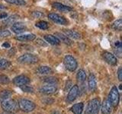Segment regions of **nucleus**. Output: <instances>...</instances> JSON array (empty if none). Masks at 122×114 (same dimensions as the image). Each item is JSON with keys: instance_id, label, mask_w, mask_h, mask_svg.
I'll return each instance as SVG.
<instances>
[{"instance_id": "nucleus-4", "label": "nucleus", "mask_w": 122, "mask_h": 114, "mask_svg": "<svg viewBox=\"0 0 122 114\" xmlns=\"http://www.w3.org/2000/svg\"><path fill=\"white\" fill-rule=\"evenodd\" d=\"M63 63L65 68L70 71H74L78 67L77 61L71 55H66L64 57Z\"/></svg>"}, {"instance_id": "nucleus-10", "label": "nucleus", "mask_w": 122, "mask_h": 114, "mask_svg": "<svg viewBox=\"0 0 122 114\" xmlns=\"http://www.w3.org/2000/svg\"><path fill=\"white\" fill-rule=\"evenodd\" d=\"M102 57L105 59V61L112 66H116L117 64V57L112 53L109 52H104L102 53Z\"/></svg>"}, {"instance_id": "nucleus-25", "label": "nucleus", "mask_w": 122, "mask_h": 114, "mask_svg": "<svg viewBox=\"0 0 122 114\" xmlns=\"http://www.w3.org/2000/svg\"><path fill=\"white\" fill-rule=\"evenodd\" d=\"M5 2L9 4H12V5L23 6L26 5V2L25 0H5Z\"/></svg>"}, {"instance_id": "nucleus-17", "label": "nucleus", "mask_w": 122, "mask_h": 114, "mask_svg": "<svg viewBox=\"0 0 122 114\" xmlns=\"http://www.w3.org/2000/svg\"><path fill=\"white\" fill-rule=\"evenodd\" d=\"M44 40L47 42L48 43L51 45H59L60 43V40L54 35H51V34H47L44 37Z\"/></svg>"}, {"instance_id": "nucleus-18", "label": "nucleus", "mask_w": 122, "mask_h": 114, "mask_svg": "<svg viewBox=\"0 0 122 114\" xmlns=\"http://www.w3.org/2000/svg\"><path fill=\"white\" fill-rule=\"evenodd\" d=\"M53 8H55V9H57L58 11H63V12H68V11H70L72 10V9L71 7L65 5H63V4L60 3V2L53 3Z\"/></svg>"}, {"instance_id": "nucleus-16", "label": "nucleus", "mask_w": 122, "mask_h": 114, "mask_svg": "<svg viewBox=\"0 0 122 114\" xmlns=\"http://www.w3.org/2000/svg\"><path fill=\"white\" fill-rule=\"evenodd\" d=\"M112 111V106L110 104L108 100H105L103 102L102 106V114H111Z\"/></svg>"}, {"instance_id": "nucleus-23", "label": "nucleus", "mask_w": 122, "mask_h": 114, "mask_svg": "<svg viewBox=\"0 0 122 114\" xmlns=\"http://www.w3.org/2000/svg\"><path fill=\"white\" fill-rule=\"evenodd\" d=\"M76 78L80 82H84L86 79V71L82 69H79L76 74Z\"/></svg>"}, {"instance_id": "nucleus-13", "label": "nucleus", "mask_w": 122, "mask_h": 114, "mask_svg": "<svg viewBox=\"0 0 122 114\" xmlns=\"http://www.w3.org/2000/svg\"><path fill=\"white\" fill-rule=\"evenodd\" d=\"M36 35L34 33H25V34H20L18 35L15 39L19 41H32L35 40Z\"/></svg>"}, {"instance_id": "nucleus-36", "label": "nucleus", "mask_w": 122, "mask_h": 114, "mask_svg": "<svg viewBox=\"0 0 122 114\" xmlns=\"http://www.w3.org/2000/svg\"><path fill=\"white\" fill-rule=\"evenodd\" d=\"M36 43H37V44L41 45V46H43V47H46V46H47V43H45V42L43 41L42 40H41V39H37Z\"/></svg>"}, {"instance_id": "nucleus-26", "label": "nucleus", "mask_w": 122, "mask_h": 114, "mask_svg": "<svg viewBox=\"0 0 122 114\" xmlns=\"http://www.w3.org/2000/svg\"><path fill=\"white\" fill-rule=\"evenodd\" d=\"M112 28L114 30L121 31V30H122V19L119 18V19H117V20H116L115 21H114L112 24Z\"/></svg>"}, {"instance_id": "nucleus-40", "label": "nucleus", "mask_w": 122, "mask_h": 114, "mask_svg": "<svg viewBox=\"0 0 122 114\" xmlns=\"http://www.w3.org/2000/svg\"><path fill=\"white\" fill-rule=\"evenodd\" d=\"M4 9H5V6H4L3 5H1V4H0V11L4 10Z\"/></svg>"}, {"instance_id": "nucleus-20", "label": "nucleus", "mask_w": 122, "mask_h": 114, "mask_svg": "<svg viewBox=\"0 0 122 114\" xmlns=\"http://www.w3.org/2000/svg\"><path fill=\"white\" fill-rule=\"evenodd\" d=\"M55 36L58 38L60 40V41L63 42L65 44H67V45H71L72 43V41L70 39L69 37H67L65 34L63 33H58L56 32L55 33Z\"/></svg>"}, {"instance_id": "nucleus-33", "label": "nucleus", "mask_w": 122, "mask_h": 114, "mask_svg": "<svg viewBox=\"0 0 122 114\" xmlns=\"http://www.w3.org/2000/svg\"><path fill=\"white\" fill-rule=\"evenodd\" d=\"M31 14L34 18H39L42 16H44V14H42L41 11H33Z\"/></svg>"}, {"instance_id": "nucleus-7", "label": "nucleus", "mask_w": 122, "mask_h": 114, "mask_svg": "<svg viewBox=\"0 0 122 114\" xmlns=\"http://www.w3.org/2000/svg\"><path fill=\"white\" fill-rule=\"evenodd\" d=\"M57 90V86L56 84H47L46 85L42 86L40 88V92L47 94V95H51L56 93Z\"/></svg>"}, {"instance_id": "nucleus-24", "label": "nucleus", "mask_w": 122, "mask_h": 114, "mask_svg": "<svg viewBox=\"0 0 122 114\" xmlns=\"http://www.w3.org/2000/svg\"><path fill=\"white\" fill-rule=\"evenodd\" d=\"M11 66V62L5 59H0V70L6 69Z\"/></svg>"}, {"instance_id": "nucleus-29", "label": "nucleus", "mask_w": 122, "mask_h": 114, "mask_svg": "<svg viewBox=\"0 0 122 114\" xmlns=\"http://www.w3.org/2000/svg\"><path fill=\"white\" fill-rule=\"evenodd\" d=\"M9 82H10V79L8 76L4 75H0V84H2V85H6V84H9Z\"/></svg>"}, {"instance_id": "nucleus-39", "label": "nucleus", "mask_w": 122, "mask_h": 114, "mask_svg": "<svg viewBox=\"0 0 122 114\" xmlns=\"http://www.w3.org/2000/svg\"><path fill=\"white\" fill-rule=\"evenodd\" d=\"M2 47L8 49L10 47V44L8 43V42H5V43H3V44H2Z\"/></svg>"}, {"instance_id": "nucleus-5", "label": "nucleus", "mask_w": 122, "mask_h": 114, "mask_svg": "<svg viewBox=\"0 0 122 114\" xmlns=\"http://www.w3.org/2000/svg\"><path fill=\"white\" fill-rule=\"evenodd\" d=\"M110 104H112V106L115 107L118 105L120 101V94L118 91L116 86H113L112 89L110 90V93L108 94V99Z\"/></svg>"}, {"instance_id": "nucleus-27", "label": "nucleus", "mask_w": 122, "mask_h": 114, "mask_svg": "<svg viewBox=\"0 0 122 114\" xmlns=\"http://www.w3.org/2000/svg\"><path fill=\"white\" fill-rule=\"evenodd\" d=\"M35 26L37 27V28H40L41 30H47L49 27L48 23L45 21H40L37 22L35 24Z\"/></svg>"}, {"instance_id": "nucleus-1", "label": "nucleus", "mask_w": 122, "mask_h": 114, "mask_svg": "<svg viewBox=\"0 0 122 114\" xmlns=\"http://www.w3.org/2000/svg\"><path fill=\"white\" fill-rule=\"evenodd\" d=\"M101 102L98 98H94L89 101L86 107L85 114H98Z\"/></svg>"}, {"instance_id": "nucleus-15", "label": "nucleus", "mask_w": 122, "mask_h": 114, "mask_svg": "<svg viewBox=\"0 0 122 114\" xmlns=\"http://www.w3.org/2000/svg\"><path fill=\"white\" fill-rule=\"evenodd\" d=\"M88 87H89V89L92 91L96 89L97 87L96 78H95L93 74H90L89 78H88Z\"/></svg>"}, {"instance_id": "nucleus-12", "label": "nucleus", "mask_w": 122, "mask_h": 114, "mask_svg": "<svg viewBox=\"0 0 122 114\" xmlns=\"http://www.w3.org/2000/svg\"><path fill=\"white\" fill-rule=\"evenodd\" d=\"M78 94H79V87L78 85H73L70 88L67 94V97H66L67 101L70 103L73 102L76 99V97H77Z\"/></svg>"}, {"instance_id": "nucleus-3", "label": "nucleus", "mask_w": 122, "mask_h": 114, "mask_svg": "<svg viewBox=\"0 0 122 114\" xmlns=\"http://www.w3.org/2000/svg\"><path fill=\"white\" fill-rule=\"evenodd\" d=\"M17 103L12 99H5L2 100L1 102V107L6 113H12L15 111L17 109Z\"/></svg>"}, {"instance_id": "nucleus-14", "label": "nucleus", "mask_w": 122, "mask_h": 114, "mask_svg": "<svg viewBox=\"0 0 122 114\" xmlns=\"http://www.w3.org/2000/svg\"><path fill=\"white\" fill-rule=\"evenodd\" d=\"M63 33H65L67 37H69L70 39H74V40H79L81 39V34L75 31V30H63Z\"/></svg>"}, {"instance_id": "nucleus-30", "label": "nucleus", "mask_w": 122, "mask_h": 114, "mask_svg": "<svg viewBox=\"0 0 122 114\" xmlns=\"http://www.w3.org/2000/svg\"><path fill=\"white\" fill-rule=\"evenodd\" d=\"M44 81L47 84H56L57 83V79L54 77H47L44 78Z\"/></svg>"}, {"instance_id": "nucleus-2", "label": "nucleus", "mask_w": 122, "mask_h": 114, "mask_svg": "<svg viewBox=\"0 0 122 114\" xmlns=\"http://www.w3.org/2000/svg\"><path fill=\"white\" fill-rule=\"evenodd\" d=\"M17 104L18 105L19 109L25 113L31 112L36 107V105L33 101L27 100V99H21V100L18 102Z\"/></svg>"}, {"instance_id": "nucleus-21", "label": "nucleus", "mask_w": 122, "mask_h": 114, "mask_svg": "<svg viewBox=\"0 0 122 114\" xmlns=\"http://www.w3.org/2000/svg\"><path fill=\"white\" fill-rule=\"evenodd\" d=\"M37 74L38 75H49L52 73V69L51 67L49 66H40L37 68Z\"/></svg>"}, {"instance_id": "nucleus-38", "label": "nucleus", "mask_w": 122, "mask_h": 114, "mask_svg": "<svg viewBox=\"0 0 122 114\" xmlns=\"http://www.w3.org/2000/svg\"><path fill=\"white\" fill-rule=\"evenodd\" d=\"M7 17H8V14L5 12H2V13L0 14V19H3V18L5 19Z\"/></svg>"}, {"instance_id": "nucleus-31", "label": "nucleus", "mask_w": 122, "mask_h": 114, "mask_svg": "<svg viewBox=\"0 0 122 114\" xmlns=\"http://www.w3.org/2000/svg\"><path fill=\"white\" fill-rule=\"evenodd\" d=\"M21 90L24 91V92H27V93H33L34 92V88L31 87H30L28 85H24L21 87Z\"/></svg>"}, {"instance_id": "nucleus-34", "label": "nucleus", "mask_w": 122, "mask_h": 114, "mask_svg": "<svg viewBox=\"0 0 122 114\" xmlns=\"http://www.w3.org/2000/svg\"><path fill=\"white\" fill-rule=\"evenodd\" d=\"M114 53H115L116 56L119 57V58H121L122 48H115V49H114Z\"/></svg>"}, {"instance_id": "nucleus-8", "label": "nucleus", "mask_w": 122, "mask_h": 114, "mask_svg": "<svg viewBox=\"0 0 122 114\" xmlns=\"http://www.w3.org/2000/svg\"><path fill=\"white\" fill-rule=\"evenodd\" d=\"M48 18L51 19L52 21H53L56 24H58L60 25H66L68 24V21L64 17L61 15L56 14V13H50L48 14Z\"/></svg>"}, {"instance_id": "nucleus-9", "label": "nucleus", "mask_w": 122, "mask_h": 114, "mask_svg": "<svg viewBox=\"0 0 122 114\" xmlns=\"http://www.w3.org/2000/svg\"><path fill=\"white\" fill-rule=\"evenodd\" d=\"M13 84L17 87H22L30 83V78L25 75H18L13 79Z\"/></svg>"}, {"instance_id": "nucleus-37", "label": "nucleus", "mask_w": 122, "mask_h": 114, "mask_svg": "<svg viewBox=\"0 0 122 114\" xmlns=\"http://www.w3.org/2000/svg\"><path fill=\"white\" fill-rule=\"evenodd\" d=\"M114 47H115V48H122L121 41H116L115 43H114Z\"/></svg>"}, {"instance_id": "nucleus-22", "label": "nucleus", "mask_w": 122, "mask_h": 114, "mask_svg": "<svg viewBox=\"0 0 122 114\" xmlns=\"http://www.w3.org/2000/svg\"><path fill=\"white\" fill-rule=\"evenodd\" d=\"M18 16L17 14H13V15H11L10 17L9 18H5V20L3 21V24H14V23L18 20Z\"/></svg>"}, {"instance_id": "nucleus-11", "label": "nucleus", "mask_w": 122, "mask_h": 114, "mask_svg": "<svg viewBox=\"0 0 122 114\" xmlns=\"http://www.w3.org/2000/svg\"><path fill=\"white\" fill-rule=\"evenodd\" d=\"M11 29L12 32L16 34H21V33H24L27 30V28L24 23L21 22H15L11 27Z\"/></svg>"}, {"instance_id": "nucleus-28", "label": "nucleus", "mask_w": 122, "mask_h": 114, "mask_svg": "<svg viewBox=\"0 0 122 114\" xmlns=\"http://www.w3.org/2000/svg\"><path fill=\"white\" fill-rule=\"evenodd\" d=\"M11 96V93L9 90H2L1 93H0V98L2 100H5V99H9Z\"/></svg>"}, {"instance_id": "nucleus-32", "label": "nucleus", "mask_w": 122, "mask_h": 114, "mask_svg": "<svg viewBox=\"0 0 122 114\" xmlns=\"http://www.w3.org/2000/svg\"><path fill=\"white\" fill-rule=\"evenodd\" d=\"M11 32L8 30H0V37H7L11 36Z\"/></svg>"}, {"instance_id": "nucleus-35", "label": "nucleus", "mask_w": 122, "mask_h": 114, "mask_svg": "<svg viewBox=\"0 0 122 114\" xmlns=\"http://www.w3.org/2000/svg\"><path fill=\"white\" fill-rule=\"evenodd\" d=\"M117 78L119 81H122V68L119 67L117 70Z\"/></svg>"}, {"instance_id": "nucleus-6", "label": "nucleus", "mask_w": 122, "mask_h": 114, "mask_svg": "<svg viewBox=\"0 0 122 114\" xmlns=\"http://www.w3.org/2000/svg\"><path fill=\"white\" fill-rule=\"evenodd\" d=\"M38 61V57L31 53H25L18 58V62L22 64H35Z\"/></svg>"}, {"instance_id": "nucleus-19", "label": "nucleus", "mask_w": 122, "mask_h": 114, "mask_svg": "<svg viewBox=\"0 0 122 114\" xmlns=\"http://www.w3.org/2000/svg\"><path fill=\"white\" fill-rule=\"evenodd\" d=\"M84 109L83 103H78L76 104L71 107V111L73 114H82Z\"/></svg>"}]
</instances>
